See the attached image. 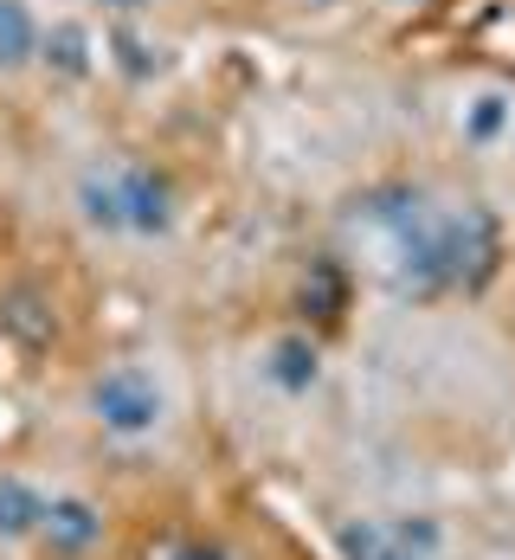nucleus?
<instances>
[{"mask_svg": "<svg viewBox=\"0 0 515 560\" xmlns=\"http://www.w3.org/2000/svg\"><path fill=\"white\" fill-rule=\"evenodd\" d=\"M354 225L387 252L394 290L406 296H452L477 290L496 271L503 232L490 220V207L464 200V207H432L419 187H374L354 200Z\"/></svg>", "mask_w": 515, "mask_h": 560, "instance_id": "1", "label": "nucleus"}, {"mask_svg": "<svg viewBox=\"0 0 515 560\" xmlns=\"http://www.w3.org/2000/svg\"><path fill=\"white\" fill-rule=\"evenodd\" d=\"M84 412L104 439H122V445H142L168 425V387L142 368V361H116L104 368L91 387H84Z\"/></svg>", "mask_w": 515, "mask_h": 560, "instance_id": "2", "label": "nucleus"}, {"mask_svg": "<svg viewBox=\"0 0 515 560\" xmlns=\"http://www.w3.org/2000/svg\"><path fill=\"white\" fill-rule=\"evenodd\" d=\"M116 200H122V232L129 238H162L174 225L168 174L142 168V162H116Z\"/></svg>", "mask_w": 515, "mask_h": 560, "instance_id": "3", "label": "nucleus"}, {"mask_svg": "<svg viewBox=\"0 0 515 560\" xmlns=\"http://www.w3.org/2000/svg\"><path fill=\"white\" fill-rule=\"evenodd\" d=\"M110 535V515H104V503H91V497H78V490H65V497H52V509H46V528H39V548L58 560H84L97 541Z\"/></svg>", "mask_w": 515, "mask_h": 560, "instance_id": "4", "label": "nucleus"}, {"mask_svg": "<svg viewBox=\"0 0 515 560\" xmlns=\"http://www.w3.org/2000/svg\"><path fill=\"white\" fill-rule=\"evenodd\" d=\"M46 509H52V490H39V483L20 477V470H0V548H13V541H39Z\"/></svg>", "mask_w": 515, "mask_h": 560, "instance_id": "5", "label": "nucleus"}, {"mask_svg": "<svg viewBox=\"0 0 515 560\" xmlns=\"http://www.w3.org/2000/svg\"><path fill=\"white\" fill-rule=\"evenodd\" d=\"M258 368H265V381L284 393V399H303V393L323 381V348H316L309 336H278L271 348H265Z\"/></svg>", "mask_w": 515, "mask_h": 560, "instance_id": "6", "label": "nucleus"}, {"mask_svg": "<svg viewBox=\"0 0 515 560\" xmlns=\"http://www.w3.org/2000/svg\"><path fill=\"white\" fill-rule=\"evenodd\" d=\"M336 555L342 560H432L400 535V522H374V515H348L336 528Z\"/></svg>", "mask_w": 515, "mask_h": 560, "instance_id": "7", "label": "nucleus"}, {"mask_svg": "<svg viewBox=\"0 0 515 560\" xmlns=\"http://www.w3.org/2000/svg\"><path fill=\"white\" fill-rule=\"evenodd\" d=\"M39 65H46L52 78H65V84H84V78L97 71V46H91L84 20H52L46 39H39Z\"/></svg>", "mask_w": 515, "mask_h": 560, "instance_id": "8", "label": "nucleus"}, {"mask_svg": "<svg viewBox=\"0 0 515 560\" xmlns=\"http://www.w3.org/2000/svg\"><path fill=\"white\" fill-rule=\"evenodd\" d=\"M39 39H46V26L33 20V7L26 0H0V78L39 65Z\"/></svg>", "mask_w": 515, "mask_h": 560, "instance_id": "9", "label": "nucleus"}, {"mask_svg": "<svg viewBox=\"0 0 515 560\" xmlns=\"http://www.w3.org/2000/svg\"><path fill=\"white\" fill-rule=\"evenodd\" d=\"M78 213L97 232H122V200H116V162L78 174Z\"/></svg>", "mask_w": 515, "mask_h": 560, "instance_id": "10", "label": "nucleus"}, {"mask_svg": "<svg viewBox=\"0 0 515 560\" xmlns=\"http://www.w3.org/2000/svg\"><path fill=\"white\" fill-rule=\"evenodd\" d=\"M110 58L129 71V78H155V71H162V46H149V39L129 33V26H116L110 33Z\"/></svg>", "mask_w": 515, "mask_h": 560, "instance_id": "11", "label": "nucleus"}, {"mask_svg": "<svg viewBox=\"0 0 515 560\" xmlns=\"http://www.w3.org/2000/svg\"><path fill=\"white\" fill-rule=\"evenodd\" d=\"M503 110H510V104H503L496 91H490V97H477V104H470V122H464V136H470V142H490V136L503 129Z\"/></svg>", "mask_w": 515, "mask_h": 560, "instance_id": "12", "label": "nucleus"}, {"mask_svg": "<svg viewBox=\"0 0 515 560\" xmlns=\"http://www.w3.org/2000/svg\"><path fill=\"white\" fill-rule=\"evenodd\" d=\"M168 560H226L220 548H207V541H187V548H174Z\"/></svg>", "mask_w": 515, "mask_h": 560, "instance_id": "13", "label": "nucleus"}, {"mask_svg": "<svg viewBox=\"0 0 515 560\" xmlns=\"http://www.w3.org/2000/svg\"><path fill=\"white\" fill-rule=\"evenodd\" d=\"M97 7H110V13H142L149 0H97Z\"/></svg>", "mask_w": 515, "mask_h": 560, "instance_id": "14", "label": "nucleus"}]
</instances>
